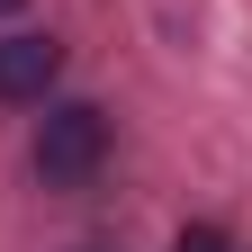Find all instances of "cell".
Here are the masks:
<instances>
[{
	"mask_svg": "<svg viewBox=\"0 0 252 252\" xmlns=\"http://www.w3.org/2000/svg\"><path fill=\"white\" fill-rule=\"evenodd\" d=\"M99 162H108V117L90 108V99L45 108V126H36V180L45 189H90Z\"/></svg>",
	"mask_w": 252,
	"mask_h": 252,
	"instance_id": "1",
	"label": "cell"
},
{
	"mask_svg": "<svg viewBox=\"0 0 252 252\" xmlns=\"http://www.w3.org/2000/svg\"><path fill=\"white\" fill-rule=\"evenodd\" d=\"M63 81V45L54 36H0V99H45V90Z\"/></svg>",
	"mask_w": 252,
	"mask_h": 252,
	"instance_id": "2",
	"label": "cell"
},
{
	"mask_svg": "<svg viewBox=\"0 0 252 252\" xmlns=\"http://www.w3.org/2000/svg\"><path fill=\"white\" fill-rule=\"evenodd\" d=\"M171 252H225V234H216V225H189V234H180Z\"/></svg>",
	"mask_w": 252,
	"mask_h": 252,
	"instance_id": "3",
	"label": "cell"
},
{
	"mask_svg": "<svg viewBox=\"0 0 252 252\" xmlns=\"http://www.w3.org/2000/svg\"><path fill=\"white\" fill-rule=\"evenodd\" d=\"M0 9H18V0H0Z\"/></svg>",
	"mask_w": 252,
	"mask_h": 252,
	"instance_id": "4",
	"label": "cell"
}]
</instances>
